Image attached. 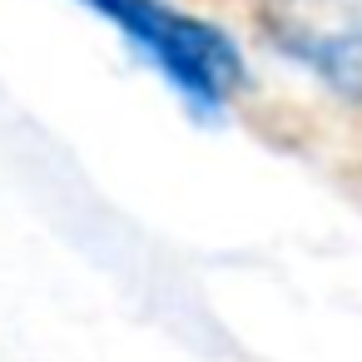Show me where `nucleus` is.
I'll return each instance as SVG.
<instances>
[{"label": "nucleus", "instance_id": "obj_1", "mask_svg": "<svg viewBox=\"0 0 362 362\" xmlns=\"http://www.w3.org/2000/svg\"><path fill=\"white\" fill-rule=\"evenodd\" d=\"M80 6L105 16L174 85V95L189 100L194 115H218L248 85L238 45L218 25L169 6V0H80Z\"/></svg>", "mask_w": 362, "mask_h": 362}, {"label": "nucleus", "instance_id": "obj_2", "mask_svg": "<svg viewBox=\"0 0 362 362\" xmlns=\"http://www.w3.org/2000/svg\"><path fill=\"white\" fill-rule=\"evenodd\" d=\"M258 30L337 100L362 105V0H258Z\"/></svg>", "mask_w": 362, "mask_h": 362}]
</instances>
